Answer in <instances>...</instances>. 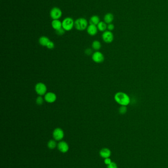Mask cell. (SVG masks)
I'll return each instance as SVG.
<instances>
[{
    "label": "cell",
    "instance_id": "6da1fadb",
    "mask_svg": "<svg viewBox=\"0 0 168 168\" xmlns=\"http://www.w3.org/2000/svg\"><path fill=\"white\" fill-rule=\"evenodd\" d=\"M116 103L121 106L128 105L130 103V98L128 95L123 92H118L115 93L114 97Z\"/></svg>",
    "mask_w": 168,
    "mask_h": 168
},
{
    "label": "cell",
    "instance_id": "7a4b0ae2",
    "mask_svg": "<svg viewBox=\"0 0 168 168\" xmlns=\"http://www.w3.org/2000/svg\"><path fill=\"white\" fill-rule=\"evenodd\" d=\"M74 27L78 30H85L88 27L87 21L84 18H78L74 21Z\"/></svg>",
    "mask_w": 168,
    "mask_h": 168
},
{
    "label": "cell",
    "instance_id": "3957f363",
    "mask_svg": "<svg viewBox=\"0 0 168 168\" xmlns=\"http://www.w3.org/2000/svg\"><path fill=\"white\" fill-rule=\"evenodd\" d=\"M62 28L66 31L71 30L74 27V23L73 19L70 17H67L62 21Z\"/></svg>",
    "mask_w": 168,
    "mask_h": 168
},
{
    "label": "cell",
    "instance_id": "277c9868",
    "mask_svg": "<svg viewBox=\"0 0 168 168\" xmlns=\"http://www.w3.org/2000/svg\"><path fill=\"white\" fill-rule=\"evenodd\" d=\"M34 89L36 93L39 96L44 95L47 93V87L46 85L42 82L37 83L35 85Z\"/></svg>",
    "mask_w": 168,
    "mask_h": 168
},
{
    "label": "cell",
    "instance_id": "5b68a950",
    "mask_svg": "<svg viewBox=\"0 0 168 168\" xmlns=\"http://www.w3.org/2000/svg\"><path fill=\"white\" fill-rule=\"evenodd\" d=\"M62 15V12L61 10L57 7H54L51 9L50 12V17L53 20H58L61 18Z\"/></svg>",
    "mask_w": 168,
    "mask_h": 168
},
{
    "label": "cell",
    "instance_id": "8992f818",
    "mask_svg": "<svg viewBox=\"0 0 168 168\" xmlns=\"http://www.w3.org/2000/svg\"><path fill=\"white\" fill-rule=\"evenodd\" d=\"M101 37L103 41L106 43H111L114 39L113 34L109 30L104 31L103 32Z\"/></svg>",
    "mask_w": 168,
    "mask_h": 168
},
{
    "label": "cell",
    "instance_id": "52a82bcc",
    "mask_svg": "<svg viewBox=\"0 0 168 168\" xmlns=\"http://www.w3.org/2000/svg\"><path fill=\"white\" fill-rule=\"evenodd\" d=\"M92 58L93 61L97 63H100L104 61V57L103 55L99 51L94 52L92 56Z\"/></svg>",
    "mask_w": 168,
    "mask_h": 168
},
{
    "label": "cell",
    "instance_id": "ba28073f",
    "mask_svg": "<svg viewBox=\"0 0 168 168\" xmlns=\"http://www.w3.org/2000/svg\"><path fill=\"white\" fill-rule=\"evenodd\" d=\"M64 137V133L63 130L60 128L55 129L53 132V137L56 140H60L63 139Z\"/></svg>",
    "mask_w": 168,
    "mask_h": 168
},
{
    "label": "cell",
    "instance_id": "9c48e42d",
    "mask_svg": "<svg viewBox=\"0 0 168 168\" xmlns=\"http://www.w3.org/2000/svg\"><path fill=\"white\" fill-rule=\"evenodd\" d=\"M44 99L47 103H52L56 101L57 96L55 93L52 92H48L44 95Z\"/></svg>",
    "mask_w": 168,
    "mask_h": 168
},
{
    "label": "cell",
    "instance_id": "30bf717a",
    "mask_svg": "<svg viewBox=\"0 0 168 168\" xmlns=\"http://www.w3.org/2000/svg\"><path fill=\"white\" fill-rule=\"evenodd\" d=\"M98 28L97 26L94 25L90 24L87 28V33L91 36L95 35L98 32Z\"/></svg>",
    "mask_w": 168,
    "mask_h": 168
},
{
    "label": "cell",
    "instance_id": "8fae6325",
    "mask_svg": "<svg viewBox=\"0 0 168 168\" xmlns=\"http://www.w3.org/2000/svg\"><path fill=\"white\" fill-rule=\"evenodd\" d=\"M58 148L61 152L66 153L68 151L69 147L66 142L64 141H61L58 144Z\"/></svg>",
    "mask_w": 168,
    "mask_h": 168
},
{
    "label": "cell",
    "instance_id": "7c38bea8",
    "mask_svg": "<svg viewBox=\"0 0 168 168\" xmlns=\"http://www.w3.org/2000/svg\"><path fill=\"white\" fill-rule=\"evenodd\" d=\"M100 154L101 157L105 159L109 157L111 155V151L108 148H103L101 150Z\"/></svg>",
    "mask_w": 168,
    "mask_h": 168
},
{
    "label": "cell",
    "instance_id": "4fadbf2b",
    "mask_svg": "<svg viewBox=\"0 0 168 168\" xmlns=\"http://www.w3.org/2000/svg\"><path fill=\"white\" fill-rule=\"evenodd\" d=\"M51 26L56 30L62 28V23L59 20H53L51 22Z\"/></svg>",
    "mask_w": 168,
    "mask_h": 168
},
{
    "label": "cell",
    "instance_id": "5bb4252c",
    "mask_svg": "<svg viewBox=\"0 0 168 168\" xmlns=\"http://www.w3.org/2000/svg\"><path fill=\"white\" fill-rule=\"evenodd\" d=\"M50 41L49 39L45 36H41L39 39H38V42L40 45L42 46H45L47 45L48 43Z\"/></svg>",
    "mask_w": 168,
    "mask_h": 168
},
{
    "label": "cell",
    "instance_id": "9a60e30c",
    "mask_svg": "<svg viewBox=\"0 0 168 168\" xmlns=\"http://www.w3.org/2000/svg\"><path fill=\"white\" fill-rule=\"evenodd\" d=\"M114 20V16L111 13H106L104 16V21L106 24H110Z\"/></svg>",
    "mask_w": 168,
    "mask_h": 168
},
{
    "label": "cell",
    "instance_id": "2e32d148",
    "mask_svg": "<svg viewBox=\"0 0 168 168\" xmlns=\"http://www.w3.org/2000/svg\"><path fill=\"white\" fill-rule=\"evenodd\" d=\"M100 18L97 15H93L90 18V24L94 25L96 26H97V25L100 23Z\"/></svg>",
    "mask_w": 168,
    "mask_h": 168
},
{
    "label": "cell",
    "instance_id": "e0dca14e",
    "mask_svg": "<svg viewBox=\"0 0 168 168\" xmlns=\"http://www.w3.org/2000/svg\"><path fill=\"white\" fill-rule=\"evenodd\" d=\"M97 28L98 30L101 31H105L106 29L107 28V25L104 22L100 21V23L97 25Z\"/></svg>",
    "mask_w": 168,
    "mask_h": 168
},
{
    "label": "cell",
    "instance_id": "ac0fdd59",
    "mask_svg": "<svg viewBox=\"0 0 168 168\" xmlns=\"http://www.w3.org/2000/svg\"><path fill=\"white\" fill-rule=\"evenodd\" d=\"M92 48L94 50H96L97 51L101 49V43L98 40H94L92 42Z\"/></svg>",
    "mask_w": 168,
    "mask_h": 168
},
{
    "label": "cell",
    "instance_id": "d6986e66",
    "mask_svg": "<svg viewBox=\"0 0 168 168\" xmlns=\"http://www.w3.org/2000/svg\"><path fill=\"white\" fill-rule=\"evenodd\" d=\"M118 112L121 114H124L127 112V108L126 106H121V107L119 108Z\"/></svg>",
    "mask_w": 168,
    "mask_h": 168
},
{
    "label": "cell",
    "instance_id": "ffe728a7",
    "mask_svg": "<svg viewBox=\"0 0 168 168\" xmlns=\"http://www.w3.org/2000/svg\"><path fill=\"white\" fill-rule=\"evenodd\" d=\"M48 147L51 149H54L56 146V142L54 140H50L47 143Z\"/></svg>",
    "mask_w": 168,
    "mask_h": 168
},
{
    "label": "cell",
    "instance_id": "44dd1931",
    "mask_svg": "<svg viewBox=\"0 0 168 168\" xmlns=\"http://www.w3.org/2000/svg\"><path fill=\"white\" fill-rule=\"evenodd\" d=\"M44 100V99H43V98H42V97L41 96H38L35 100V102H36L37 105H42V104L43 103Z\"/></svg>",
    "mask_w": 168,
    "mask_h": 168
},
{
    "label": "cell",
    "instance_id": "7402d4cb",
    "mask_svg": "<svg viewBox=\"0 0 168 168\" xmlns=\"http://www.w3.org/2000/svg\"><path fill=\"white\" fill-rule=\"evenodd\" d=\"M65 31L66 30L63 28H60L55 30L56 33L57 35H63L65 33Z\"/></svg>",
    "mask_w": 168,
    "mask_h": 168
},
{
    "label": "cell",
    "instance_id": "603a6c76",
    "mask_svg": "<svg viewBox=\"0 0 168 168\" xmlns=\"http://www.w3.org/2000/svg\"><path fill=\"white\" fill-rule=\"evenodd\" d=\"M54 47H55V44H54V42L52 41H51L48 43V44L46 46V47L48 49H53L54 48Z\"/></svg>",
    "mask_w": 168,
    "mask_h": 168
},
{
    "label": "cell",
    "instance_id": "cb8c5ba5",
    "mask_svg": "<svg viewBox=\"0 0 168 168\" xmlns=\"http://www.w3.org/2000/svg\"><path fill=\"white\" fill-rule=\"evenodd\" d=\"M107 168H117V166L116 163L111 162L110 164L107 165Z\"/></svg>",
    "mask_w": 168,
    "mask_h": 168
},
{
    "label": "cell",
    "instance_id": "d4e9b609",
    "mask_svg": "<svg viewBox=\"0 0 168 168\" xmlns=\"http://www.w3.org/2000/svg\"><path fill=\"white\" fill-rule=\"evenodd\" d=\"M107 28L108 29V30L109 31H112L114 29V26L113 24L112 23H110V24H108V25L107 26Z\"/></svg>",
    "mask_w": 168,
    "mask_h": 168
},
{
    "label": "cell",
    "instance_id": "484cf974",
    "mask_svg": "<svg viewBox=\"0 0 168 168\" xmlns=\"http://www.w3.org/2000/svg\"><path fill=\"white\" fill-rule=\"evenodd\" d=\"M85 54L88 56H89L92 54V50L90 48H87L85 50Z\"/></svg>",
    "mask_w": 168,
    "mask_h": 168
},
{
    "label": "cell",
    "instance_id": "4316f807",
    "mask_svg": "<svg viewBox=\"0 0 168 168\" xmlns=\"http://www.w3.org/2000/svg\"><path fill=\"white\" fill-rule=\"evenodd\" d=\"M104 163L106 164V165H109L111 163V159L109 158H105L104 159Z\"/></svg>",
    "mask_w": 168,
    "mask_h": 168
}]
</instances>
